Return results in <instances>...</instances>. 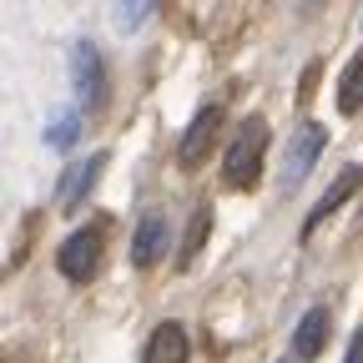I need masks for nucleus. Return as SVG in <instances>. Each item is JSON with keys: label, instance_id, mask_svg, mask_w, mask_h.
Wrapping results in <instances>:
<instances>
[{"label": "nucleus", "instance_id": "obj_1", "mask_svg": "<svg viewBox=\"0 0 363 363\" xmlns=\"http://www.w3.org/2000/svg\"><path fill=\"white\" fill-rule=\"evenodd\" d=\"M262 157H267V121L247 116L242 131L233 136V147H227V157H222V182L238 192H252L257 177H262Z\"/></svg>", "mask_w": 363, "mask_h": 363}, {"label": "nucleus", "instance_id": "obj_2", "mask_svg": "<svg viewBox=\"0 0 363 363\" xmlns=\"http://www.w3.org/2000/svg\"><path fill=\"white\" fill-rule=\"evenodd\" d=\"M71 86H76L81 111H101L106 106V66H101V51L91 40L71 45Z\"/></svg>", "mask_w": 363, "mask_h": 363}, {"label": "nucleus", "instance_id": "obj_3", "mask_svg": "<svg viewBox=\"0 0 363 363\" xmlns=\"http://www.w3.org/2000/svg\"><path fill=\"white\" fill-rule=\"evenodd\" d=\"M56 267L66 272L71 283H86L91 272L101 267V227H81V233H71L56 252Z\"/></svg>", "mask_w": 363, "mask_h": 363}, {"label": "nucleus", "instance_id": "obj_4", "mask_svg": "<svg viewBox=\"0 0 363 363\" xmlns=\"http://www.w3.org/2000/svg\"><path fill=\"white\" fill-rule=\"evenodd\" d=\"M328 147V126H318V121H303L293 131V142H288V167H283V187H298V182L313 172V162L323 157Z\"/></svg>", "mask_w": 363, "mask_h": 363}, {"label": "nucleus", "instance_id": "obj_5", "mask_svg": "<svg viewBox=\"0 0 363 363\" xmlns=\"http://www.w3.org/2000/svg\"><path fill=\"white\" fill-rule=\"evenodd\" d=\"M217 126H222V106H202L192 116V126L182 131V142H177V162L182 167H197L207 157V147L217 142Z\"/></svg>", "mask_w": 363, "mask_h": 363}, {"label": "nucleus", "instance_id": "obj_6", "mask_svg": "<svg viewBox=\"0 0 363 363\" xmlns=\"http://www.w3.org/2000/svg\"><path fill=\"white\" fill-rule=\"evenodd\" d=\"M167 242H172V227L162 212H147L142 222H136V238H131V262L136 267H157L167 257Z\"/></svg>", "mask_w": 363, "mask_h": 363}, {"label": "nucleus", "instance_id": "obj_7", "mask_svg": "<svg viewBox=\"0 0 363 363\" xmlns=\"http://www.w3.org/2000/svg\"><path fill=\"white\" fill-rule=\"evenodd\" d=\"M101 167H106V152H91L86 162H71L66 167V177H61V212H76L81 202H86V192L96 187V177H101Z\"/></svg>", "mask_w": 363, "mask_h": 363}, {"label": "nucleus", "instance_id": "obj_8", "mask_svg": "<svg viewBox=\"0 0 363 363\" xmlns=\"http://www.w3.org/2000/svg\"><path fill=\"white\" fill-rule=\"evenodd\" d=\"M358 182H363V172H358V167H343V172L333 177V187H328L323 197H318V207L303 217V238H313L318 227H323V217H333V212H338V207H343V202L358 192Z\"/></svg>", "mask_w": 363, "mask_h": 363}, {"label": "nucleus", "instance_id": "obj_9", "mask_svg": "<svg viewBox=\"0 0 363 363\" xmlns=\"http://www.w3.org/2000/svg\"><path fill=\"white\" fill-rule=\"evenodd\" d=\"M142 363H187V328H182V323H162L147 338Z\"/></svg>", "mask_w": 363, "mask_h": 363}, {"label": "nucleus", "instance_id": "obj_10", "mask_svg": "<svg viewBox=\"0 0 363 363\" xmlns=\"http://www.w3.org/2000/svg\"><path fill=\"white\" fill-rule=\"evenodd\" d=\"M323 343H328V308H308L303 323H298V333H293V353L308 363V358L323 353Z\"/></svg>", "mask_w": 363, "mask_h": 363}, {"label": "nucleus", "instance_id": "obj_11", "mask_svg": "<svg viewBox=\"0 0 363 363\" xmlns=\"http://www.w3.org/2000/svg\"><path fill=\"white\" fill-rule=\"evenodd\" d=\"M358 106H363V56H353L348 71H343V81H338V111L353 116Z\"/></svg>", "mask_w": 363, "mask_h": 363}, {"label": "nucleus", "instance_id": "obj_12", "mask_svg": "<svg viewBox=\"0 0 363 363\" xmlns=\"http://www.w3.org/2000/svg\"><path fill=\"white\" fill-rule=\"evenodd\" d=\"M207 233H212V212L207 207H197L192 212V222H187V238H182V267H192L197 262V252H202V242H207Z\"/></svg>", "mask_w": 363, "mask_h": 363}, {"label": "nucleus", "instance_id": "obj_13", "mask_svg": "<svg viewBox=\"0 0 363 363\" xmlns=\"http://www.w3.org/2000/svg\"><path fill=\"white\" fill-rule=\"evenodd\" d=\"M157 11V0H116V30H136Z\"/></svg>", "mask_w": 363, "mask_h": 363}, {"label": "nucleus", "instance_id": "obj_14", "mask_svg": "<svg viewBox=\"0 0 363 363\" xmlns=\"http://www.w3.org/2000/svg\"><path fill=\"white\" fill-rule=\"evenodd\" d=\"M76 126H81V111L56 116L51 126H45V142H51V147H71V142H76Z\"/></svg>", "mask_w": 363, "mask_h": 363}, {"label": "nucleus", "instance_id": "obj_15", "mask_svg": "<svg viewBox=\"0 0 363 363\" xmlns=\"http://www.w3.org/2000/svg\"><path fill=\"white\" fill-rule=\"evenodd\" d=\"M343 363H363V328L353 333V343H348V358H343Z\"/></svg>", "mask_w": 363, "mask_h": 363}, {"label": "nucleus", "instance_id": "obj_16", "mask_svg": "<svg viewBox=\"0 0 363 363\" xmlns=\"http://www.w3.org/2000/svg\"><path fill=\"white\" fill-rule=\"evenodd\" d=\"M318 6H323V0H303V11H318Z\"/></svg>", "mask_w": 363, "mask_h": 363}]
</instances>
